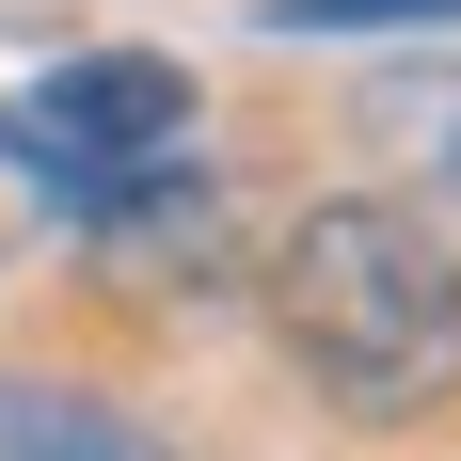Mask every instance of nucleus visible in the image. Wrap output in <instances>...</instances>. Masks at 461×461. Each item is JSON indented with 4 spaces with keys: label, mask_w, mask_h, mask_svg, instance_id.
<instances>
[{
    "label": "nucleus",
    "mask_w": 461,
    "mask_h": 461,
    "mask_svg": "<svg viewBox=\"0 0 461 461\" xmlns=\"http://www.w3.org/2000/svg\"><path fill=\"white\" fill-rule=\"evenodd\" d=\"M0 461H176L143 414H112V398H80V382H0Z\"/></svg>",
    "instance_id": "nucleus-4"
},
{
    "label": "nucleus",
    "mask_w": 461,
    "mask_h": 461,
    "mask_svg": "<svg viewBox=\"0 0 461 461\" xmlns=\"http://www.w3.org/2000/svg\"><path fill=\"white\" fill-rule=\"evenodd\" d=\"M271 350L303 366V398L350 429H429L461 414V255L429 207L398 191H319L286 207V239L255 255Z\"/></svg>",
    "instance_id": "nucleus-1"
},
{
    "label": "nucleus",
    "mask_w": 461,
    "mask_h": 461,
    "mask_svg": "<svg viewBox=\"0 0 461 461\" xmlns=\"http://www.w3.org/2000/svg\"><path fill=\"white\" fill-rule=\"evenodd\" d=\"M271 32H446L461 0H255Z\"/></svg>",
    "instance_id": "nucleus-6"
},
{
    "label": "nucleus",
    "mask_w": 461,
    "mask_h": 461,
    "mask_svg": "<svg viewBox=\"0 0 461 461\" xmlns=\"http://www.w3.org/2000/svg\"><path fill=\"white\" fill-rule=\"evenodd\" d=\"M191 128H207V95H191L176 48H64L16 112H0V159L80 223V207H112V191H143L159 159H191Z\"/></svg>",
    "instance_id": "nucleus-2"
},
{
    "label": "nucleus",
    "mask_w": 461,
    "mask_h": 461,
    "mask_svg": "<svg viewBox=\"0 0 461 461\" xmlns=\"http://www.w3.org/2000/svg\"><path fill=\"white\" fill-rule=\"evenodd\" d=\"M366 128H382V143H398V159L461 207V80H446V64H398V80L366 95Z\"/></svg>",
    "instance_id": "nucleus-5"
},
{
    "label": "nucleus",
    "mask_w": 461,
    "mask_h": 461,
    "mask_svg": "<svg viewBox=\"0 0 461 461\" xmlns=\"http://www.w3.org/2000/svg\"><path fill=\"white\" fill-rule=\"evenodd\" d=\"M95 271L128 286V303H207V286L239 271V191L207 176V159H159L143 191H112V207H80Z\"/></svg>",
    "instance_id": "nucleus-3"
}]
</instances>
